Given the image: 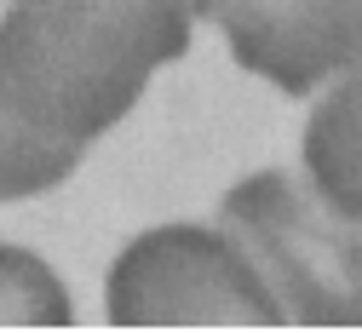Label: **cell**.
<instances>
[{"label":"cell","instance_id":"obj_2","mask_svg":"<svg viewBox=\"0 0 362 333\" xmlns=\"http://www.w3.org/2000/svg\"><path fill=\"white\" fill-rule=\"evenodd\" d=\"M224 230L299 327H362V218L293 173H253L218 207Z\"/></svg>","mask_w":362,"mask_h":333},{"label":"cell","instance_id":"obj_7","mask_svg":"<svg viewBox=\"0 0 362 333\" xmlns=\"http://www.w3.org/2000/svg\"><path fill=\"white\" fill-rule=\"evenodd\" d=\"M75 305L64 281L23 247H0V327H69Z\"/></svg>","mask_w":362,"mask_h":333},{"label":"cell","instance_id":"obj_6","mask_svg":"<svg viewBox=\"0 0 362 333\" xmlns=\"http://www.w3.org/2000/svg\"><path fill=\"white\" fill-rule=\"evenodd\" d=\"M81 156H86L81 138H58L47 127L23 121L0 92V201H23V196L64 184L81 167Z\"/></svg>","mask_w":362,"mask_h":333},{"label":"cell","instance_id":"obj_4","mask_svg":"<svg viewBox=\"0 0 362 333\" xmlns=\"http://www.w3.org/2000/svg\"><path fill=\"white\" fill-rule=\"evenodd\" d=\"M230 40V58L270 86L305 92L328 86L362 46V0H202Z\"/></svg>","mask_w":362,"mask_h":333},{"label":"cell","instance_id":"obj_5","mask_svg":"<svg viewBox=\"0 0 362 333\" xmlns=\"http://www.w3.org/2000/svg\"><path fill=\"white\" fill-rule=\"evenodd\" d=\"M305 173L322 196L362 218V46L316 98L305 127Z\"/></svg>","mask_w":362,"mask_h":333},{"label":"cell","instance_id":"obj_1","mask_svg":"<svg viewBox=\"0 0 362 333\" xmlns=\"http://www.w3.org/2000/svg\"><path fill=\"white\" fill-rule=\"evenodd\" d=\"M196 18L202 0H18L0 18V92L23 121L93 144L190 52Z\"/></svg>","mask_w":362,"mask_h":333},{"label":"cell","instance_id":"obj_3","mask_svg":"<svg viewBox=\"0 0 362 333\" xmlns=\"http://www.w3.org/2000/svg\"><path fill=\"white\" fill-rule=\"evenodd\" d=\"M115 327H276L288 322L230 230L161 224L110 264Z\"/></svg>","mask_w":362,"mask_h":333}]
</instances>
